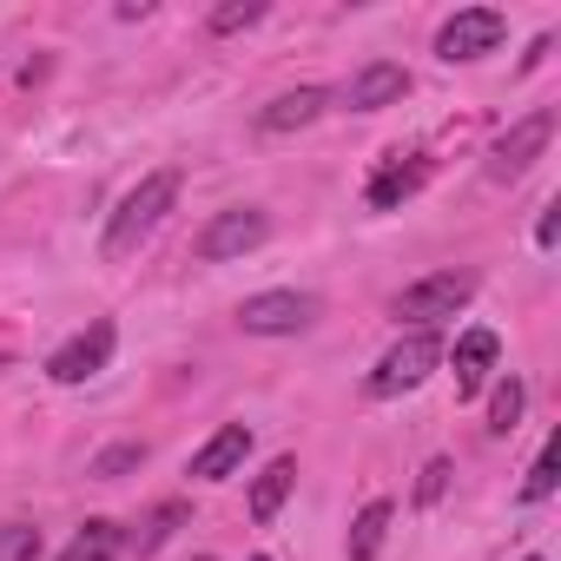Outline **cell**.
Returning <instances> with one entry per match:
<instances>
[{
  "label": "cell",
  "mask_w": 561,
  "mask_h": 561,
  "mask_svg": "<svg viewBox=\"0 0 561 561\" xmlns=\"http://www.w3.org/2000/svg\"><path fill=\"white\" fill-rule=\"evenodd\" d=\"M172 198H179V172H146V179L119 198V211H113V225H106V257L139 251V244L152 238V225L172 211Z\"/></svg>",
  "instance_id": "6da1fadb"
},
{
  "label": "cell",
  "mask_w": 561,
  "mask_h": 561,
  "mask_svg": "<svg viewBox=\"0 0 561 561\" xmlns=\"http://www.w3.org/2000/svg\"><path fill=\"white\" fill-rule=\"evenodd\" d=\"M436 364H443L436 331H410V337H403V344H390V351H383V364L370 370V397H403V390H416Z\"/></svg>",
  "instance_id": "7a4b0ae2"
},
{
  "label": "cell",
  "mask_w": 561,
  "mask_h": 561,
  "mask_svg": "<svg viewBox=\"0 0 561 561\" xmlns=\"http://www.w3.org/2000/svg\"><path fill=\"white\" fill-rule=\"evenodd\" d=\"M311 318H318V298L311 291H264V298H244L238 305V324L251 337H298Z\"/></svg>",
  "instance_id": "3957f363"
},
{
  "label": "cell",
  "mask_w": 561,
  "mask_h": 561,
  "mask_svg": "<svg viewBox=\"0 0 561 561\" xmlns=\"http://www.w3.org/2000/svg\"><path fill=\"white\" fill-rule=\"evenodd\" d=\"M469 298H476V277H469V271H436V277H423V285H410V291L397 298V318L436 324V318H456Z\"/></svg>",
  "instance_id": "277c9868"
},
{
  "label": "cell",
  "mask_w": 561,
  "mask_h": 561,
  "mask_svg": "<svg viewBox=\"0 0 561 561\" xmlns=\"http://www.w3.org/2000/svg\"><path fill=\"white\" fill-rule=\"evenodd\" d=\"M264 231H271V218L257 211V205H231V211H218L205 231H198V257L205 264H225V257H244L251 244H264Z\"/></svg>",
  "instance_id": "5b68a950"
},
{
  "label": "cell",
  "mask_w": 561,
  "mask_h": 561,
  "mask_svg": "<svg viewBox=\"0 0 561 561\" xmlns=\"http://www.w3.org/2000/svg\"><path fill=\"white\" fill-rule=\"evenodd\" d=\"M502 34H508V21L495 14V8H462L443 34H436V54L456 67V60H482V54H495L502 47Z\"/></svg>",
  "instance_id": "8992f818"
},
{
  "label": "cell",
  "mask_w": 561,
  "mask_h": 561,
  "mask_svg": "<svg viewBox=\"0 0 561 561\" xmlns=\"http://www.w3.org/2000/svg\"><path fill=\"white\" fill-rule=\"evenodd\" d=\"M548 139H554V113H528L522 126H508V133L495 139V152H489V179H515V172H528V165L548 152Z\"/></svg>",
  "instance_id": "52a82bcc"
},
{
  "label": "cell",
  "mask_w": 561,
  "mask_h": 561,
  "mask_svg": "<svg viewBox=\"0 0 561 561\" xmlns=\"http://www.w3.org/2000/svg\"><path fill=\"white\" fill-rule=\"evenodd\" d=\"M113 344H119V331H113V324H93V331H80L73 344H60V351L47 357V377H54V383H87V377L106 370Z\"/></svg>",
  "instance_id": "ba28073f"
},
{
  "label": "cell",
  "mask_w": 561,
  "mask_h": 561,
  "mask_svg": "<svg viewBox=\"0 0 561 561\" xmlns=\"http://www.w3.org/2000/svg\"><path fill=\"white\" fill-rule=\"evenodd\" d=\"M410 93V73L397 67V60H377V67H364L351 87H344V106L351 113H383V106H397Z\"/></svg>",
  "instance_id": "9c48e42d"
},
{
  "label": "cell",
  "mask_w": 561,
  "mask_h": 561,
  "mask_svg": "<svg viewBox=\"0 0 561 561\" xmlns=\"http://www.w3.org/2000/svg\"><path fill=\"white\" fill-rule=\"evenodd\" d=\"M244 456H251V430H244V423H225V430L192 456V476H198V482H225V476L244 469Z\"/></svg>",
  "instance_id": "30bf717a"
},
{
  "label": "cell",
  "mask_w": 561,
  "mask_h": 561,
  "mask_svg": "<svg viewBox=\"0 0 561 561\" xmlns=\"http://www.w3.org/2000/svg\"><path fill=\"white\" fill-rule=\"evenodd\" d=\"M324 106H331L324 87H298V93H277V100L257 113V126H264V133H298V126H311Z\"/></svg>",
  "instance_id": "8fae6325"
},
{
  "label": "cell",
  "mask_w": 561,
  "mask_h": 561,
  "mask_svg": "<svg viewBox=\"0 0 561 561\" xmlns=\"http://www.w3.org/2000/svg\"><path fill=\"white\" fill-rule=\"evenodd\" d=\"M495 331H469L462 344H456V397H476L482 383H489V370H495Z\"/></svg>",
  "instance_id": "7c38bea8"
},
{
  "label": "cell",
  "mask_w": 561,
  "mask_h": 561,
  "mask_svg": "<svg viewBox=\"0 0 561 561\" xmlns=\"http://www.w3.org/2000/svg\"><path fill=\"white\" fill-rule=\"evenodd\" d=\"M291 489H298V462H291V456H277V462L251 482V522H271L277 508H285Z\"/></svg>",
  "instance_id": "4fadbf2b"
},
{
  "label": "cell",
  "mask_w": 561,
  "mask_h": 561,
  "mask_svg": "<svg viewBox=\"0 0 561 561\" xmlns=\"http://www.w3.org/2000/svg\"><path fill=\"white\" fill-rule=\"evenodd\" d=\"M390 502H364L357 522H351V561H377L383 554V535H390Z\"/></svg>",
  "instance_id": "5bb4252c"
},
{
  "label": "cell",
  "mask_w": 561,
  "mask_h": 561,
  "mask_svg": "<svg viewBox=\"0 0 561 561\" xmlns=\"http://www.w3.org/2000/svg\"><path fill=\"white\" fill-rule=\"evenodd\" d=\"M430 179V165L423 159H410V165H390V172H377L370 179V211H390V205H403L416 185Z\"/></svg>",
  "instance_id": "9a60e30c"
},
{
  "label": "cell",
  "mask_w": 561,
  "mask_h": 561,
  "mask_svg": "<svg viewBox=\"0 0 561 561\" xmlns=\"http://www.w3.org/2000/svg\"><path fill=\"white\" fill-rule=\"evenodd\" d=\"M119 548H126V535H119L113 522H87V528L60 548V561H113Z\"/></svg>",
  "instance_id": "2e32d148"
},
{
  "label": "cell",
  "mask_w": 561,
  "mask_h": 561,
  "mask_svg": "<svg viewBox=\"0 0 561 561\" xmlns=\"http://www.w3.org/2000/svg\"><path fill=\"white\" fill-rule=\"evenodd\" d=\"M522 403H528V390H522L515 377H502V383H495V397H489V430H495V436H508V430L522 423Z\"/></svg>",
  "instance_id": "e0dca14e"
},
{
  "label": "cell",
  "mask_w": 561,
  "mask_h": 561,
  "mask_svg": "<svg viewBox=\"0 0 561 561\" xmlns=\"http://www.w3.org/2000/svg\"><path fill=\"white\" fill-rule=\"evenodd\" d=\"M554 469H561V443L548 436V449L535 456V469H528V482H522V495H528V502H548V495H554Z\"/></svg>",
  "instance_id": "ac0fdd59"
},
{
  "label": "cell",
  "mask_w": 561,
  "mask_h": 561,
  "mask_svg": "<svg viewBox=\"0 0 561 561\" xmlns=\"http://www.w3.org/2000/svg\"><path fill=\"white\" fill-rule=\"evenodd\" d=\"M34 554H41L34 522H0V561H34Z\"/></svg>",
  "instance_id": "d6986e66"
},
{
  "label": "cell",
  "mask_w": 561,
  "mask_h": 561,
  "mask_svg": "<svg viewBox=\"0 0 561 561\" xmlns=\"http://www.w3.org/2000/svg\"><path fill=\"white\" fill-rule=\"evenodd\" d=\"M139 462H146V443H113L106 456H93V476H100V482H119V476L139 469Z\"/></svg>",
  "instance_id": "ffe728a7"
},
{
  "label": "cell",
  "mask_w": 561,
  "mask_h": 561,
  "mask_svg": "<svg viewBox=\"0 0 561 561\" xmlns=\"http://www.w3.org/2000/svg\"><path fill=\"white\" fill-rule=\"evenodd\" d=\"M264 21V0H225L211 14V34H238V27H257Z\"/></svg>",
  "instance_id": "44dd1931"
},
{
  "label": "cell",
  "mask_w": 561,
  "mask_h": 561,
  "mask_svg": "<svg viewBox=\"0 0 561 561\" xmlns=\"http://www.w3.org/2000/svg\"><path fill=\"white\" fill-rule=\"evenodd\" d=\"M179 522H185V508H179V502H165V508H159V515H152V522H146V528L133 535V548H139V554H152V548H165V535H172Z\"/></svg>",
  "instance_id": "7402d4cb"
},
{
  "label": "cell",
  "mask_w": 561,
  "mask_h": 561,
  "mask_svg": "<svg viewBox=\"0 0 561 561\" xmlns=\"http://www.w3.org/2000/svg\"><path fill=\"white\" fill-rule=\"evenodd\" d=\"M449 476H456V469H449V462L436 456V462L423 469V482H416V502H423V508H430V502H443V489H449Z\"/></svg>",
  "instance_id": "603a6c76"
},
{
  "label": "cell",
  "mask_w": 561,
  "mask_h": 561,
  "mask_svg": "<svg viewBox=\"0 0 561 561\" xmlns=\"http://www.w3.org/2000/svg\"><path fill=\"white\" fill-rule=\"evenodd\" d=\"M554 238H561V205H548V211H541V225H535V244H541V251H548Z\"/></svg>",
  "instance_id": "cb8c5ba5"
},
{
  "label": "cell",
  "mask_w": 561,
  "mask_h": 561,
  "mask_svg": "<svg viewBox=\"0 0 561 561\" xmlns=\"http://www.w3.org/2000/svg\"><path fill=\"white\" fill-rule=\"evenodd\" d=\"M251 561H271V554H251Z\"/></svg>",
  "instance_id": "d4e9b609"
},
{
  "label": "cell",
  "mask_w": 561,
  "mask_h": 561,
  "mask_svg": "<svg viewBox=\"0 0 561 561\" xmlns=\"http://www.w3.org/2000/svg\"><path fill=\"white\" fill-rule=\"evenodd\" d=\"M198 561H211V554H198Z\"/></svg>",
  "instance_id": "484cf974"
},
{
  "label": "cell",
  "mask_w": 561,
  "mask_h": 561,
  "mask_svg": "<svg viewBox=\"0 0 561 561\" xmlns=\"http://www.w3.org/2000/svg\"><path fill=\"white\" fill-rule=\"evenodd\" d=\"M528 561H541V554H528Z\"/></svg>",
  "instance_id": "4316f807"
}]
</instances>
